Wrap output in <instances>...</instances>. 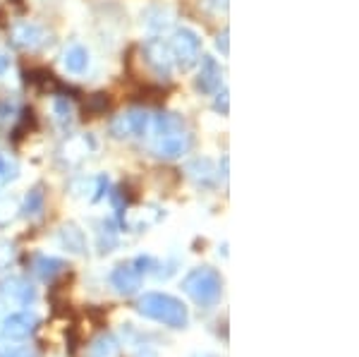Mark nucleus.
Listing matches in <instances>:
<instances>
[{
    "mask_svg": "<svg viewBox=\"0 0 359 357\" xmlns=\"http://www.w3.org/2000/svg\"><path fill=\"white\" fill-rule=\"evenodd\" d=\"M154 142L151 151L154 156L163 161H175L182 159L192 147V135L184 128V120L177 113H158L154 115Z\"/></svg>",
    "mask_w": 359,
    "mask_h": 357,
    "instance_id": "f257e3e1",
    "label": "nucleus"
},
{
    "mask_svg": "<svg viewBox=\"0 0 359 357\" xmlns=\"http://www.w3.org/2000/svg\"><path fill=\"white\" fill-rule=\"evenodd\" d=\"M137 312L168 326V329H184L189 321V312L182 300L165 295V292H144L137 300Z\"/></svg>",
    "mask_w": 359,
    "mask_h": 357,
    "instance_id": "f03ea898",
    "label": "nucleus"
},
{
    "mask_svg": "<svg viewBox=\"0 0 359 357\" xmlns=\"http://www.w3.org/2000/svg\"><path fill=\"white\" fill-rule=\"evenodd\" d=\"M182 290L199 307H213L221 302L223 295V276L211 267L192 269L182 278Z\"/></svg>",
    "mask_w": 359,
    "mask_h": 357,
    "instance_id": "7ed1b4c3",
    "label": "nucleus"
},
{
    "mask_svg": "<svg viewBox=\"0 0 359 357\" xmlns=\"http://www.w3.org/2000/svg\"><path fill=\"white\" fill-rule=\"evenodd\" d=\"M168 50H170L172 65L182 72H189L194 65H199L201 60V39L194 29L189 27H180L172 32V39L168 43Z\"/></svg>",
    "mask_w": 359,
    "mask_h": 357,
    "instance_id": "20e7f679",
    "label": "nucleus"
},
{
    "mask_svg": "<svg viewBox=\"0 0 359 357\" xmlns=\"http://www.w3.org/2000/svg\"><path fill=\"white\" fill-rule=\"evenodd\" d=\"M154 125V115L147 108H127L115 115L111 123V135L115 140H144Z\"/></svg>",
    "mask_w": 359,
    "mask_h": 357,
    "instance_id": "39448f33",
    "label": "nucleus"
},
{
    "mask_svg": "<svg viewBox=\"0 0 359 357\" xmlns=\"http://www.w3.org/2000/svg\"><path fill=\"white\" fill-rule=\"evenodd\" d=\"M10 36H13V43L22 50H39L50 43L48 29L43 25H39V22H29V20L17 22L13 27V32H10Z\"/></svg>",
    "mask_w": 359,
    "mask_h": 357,
    "instance_id": "423d86ee",
    "label": "nucleus"
},
{
    "mask_svg": "<svg viewBox=\"0 0 359 357\" xmlns=\"http://www.w3.org/2000/svg\"><path fill=\"white\" fill-rule=\"evenodd\" d=\"M142 55H144V62H147V67L156 74V77L170 79L172 58H170V50H168L165 41H161V39H156V36L149 39V41H144Z\"/></svg>",
    "mask_w": 359,
    "mask_h": 357,
    "instance_id": "0eeeda50",
    "label": "nucleus"
},
{
    "mask_svg": "<svg viewBox=\"0 0 359 357\" xmlns=\"http://www.w3.org/2000/svg\"><path fill=\"white\" fill-rule=\"evenodd\" d=\"M201 65H199V74H196V91L206 96H213L223 84V67L216 58L211 55H201Z\"/></svg>",
    "mask_w": 359,
    "mask_h": 357,
    "instance_id": "6e6552de",
    "label": "nucleus"
},
{
    "mask_svg": "<svg viewBox=\"0 0 359 357\" xmlns=\"http://www.w3.org/2000/svg\"><path fill=\"white\" fill-rule=\"evenodd\" d=\"M0 297L27 307V304L36 300V288L29 283L27 278H22V276H8V278L0 281Z\"/></svg>",
    "mask_w": 359,
    "mask_h": 357,
    "instance_id": "1a4fd4ad",
    "label": "nucleus"
},
{
    "mask_svg": "<svg viewBox=\"0 0 359 357\" xmlns=\"http://www.w3.org/2000/svg\"><path fill=\"white\" fill-rule=\"evenodd\" d=\"M39 326V316L32 312H15L3 321V336L13 341H25Z\"/></svg>",
    "mask_w": 359,
    "mask_h": 357,
    "instance_id": "9d476101",
    "label": "nucleus"
},
{
    "mask_svg": "<svg viewBox=\"0 0 359 357\" xmlns=\"http://www.w3.org/2000/svg\"><path fill=\"white\" fill-rule=\"evenodd\" d=\"M111 283L120 295H135L139 288H142V271L132 262L118 264L111 274Z\"/></svg>",
    "mask_w": 359,
    "mask_h": 357,
    "instance_id": "9b49d317",
    "label": "nucleus"
},
{
    "mask_svg": "<svg viewBox=\"0 0 359 357\" xmlns=\"http://www.w3.org/2000/svg\"><path fill=\"white\" fill-rule=\"evenodd\" d=\"M62 67H65V72L74 74V77H82V74H86L91 67L89 48L79 41L69 43L65 48V53H62Z\"/></svg>",
    "mask_w": 359,
    "mask_h": 357,
    "instance_id": "f8f14e48",
    "label": "nucleus"
},
{
    "mask_svg": "<svg viewBox=\"0 0 359 357\" xmlns=\"http://www.w3.org/2000/svg\"><path fill=\"white\" fill-rule=\"evenodd\" d=\"M172 22H175V13H172V8L161 5V3L149 5V8L142 13V27H147L151 34L168 32V29L172 27Z\"/></svg>",
    "mask_w": 359,
    "mask_h": 357,
    "instance_id": "ddd939ff",
    "label": "nucleus"
},
{
    "mask_svg": "<svg viewBox=\"0 0 359 357\" xmlns=\"http://www.w3.org/2000/svg\"><path fill=\"white\" fill-rule=\"evenodd\" d=\"M74 197H84L89 201H98L106 194L108 189V177L98 175V177H77V180L69 185Z\"/></svg>",
    "mask_w": 359,
    "mask_h": 357,
    "instance_id": "4468645a",
    "label": "nucleus"
},
{
    "mask_svg": "<svg viewBox=\"0 0 359 357\" xmlns=\"http://www.w3.org/2000/svg\"><path fill=\"white\" fill-rule=\"evenodd\" d=\"M57 240L69 255H86V235L77 223H65L57 230Z\"/></svg>",
    "mask_w": 359,
    "mask_h": 357,
    "instance_id": "2eb2a0df",
    "label": "nucleus"
},
{
    "mask_svg": "<svg viewBox=\"0 0 359 357\" xmlns=\"http://www.w3.org/2000/svg\"><path fill=\"white\" fill-rule=\"evenodd\" d=\"M67 269V264L62 259H55V257H36L34 259V274L39 276L41 281H55L57 276Z\"/></svg>",
    "mask_w": 359,
    "mask_h": 357,
    "instance_id": "dca6fc26",
    "label": "nucleus"
},
{
    "mask_svg": "<svg viewBox=\"0 0 359 357\" xmlns=\"http://www.w3.org/2000/svg\"><path fill=\"white\" fill-rule=\"evenodd\" d=\"M187 175L199 185H213L216 182V168L211 159H194L187 163Z\"/></svg>",
    "mask_w": 359,
    "mask_h": 357,
    "instance_id": "f3484780",
    "label": "nucleus"
},
{
    "mask_svg": "<svg viewBox=\"0 0 359 357\" xmlns=\"http://www.w3.org/2000/svg\"><path fill=\"white\" fill-rule=\"evenodd\" d=\"M120 353H123V348L113 333H101L89 345V357H120Z\"/></svg>",
    "mask_w": 359,
    "mask_h": 357,
    "instance_id": "a211bd4d",
    "label": "nucleus"
},
{
    "mask_svg": "<svg viewBox=\"0 0 359 357\" xmlns=\"http://www.w3.org/2000/svg\"><path fill=\"white\" fill-rule=\"evenodd\" d=\"M53 115L60 128H69L74 120V106L67 96H55L53 99Z\"/></svg>",
    "mask_w": 359,
    "mask_h": 357,
    "instance_id": "6ab92c4d",
    "label": "nucleus"
},
{
    "mask_svg": "<svg viewBox=\"0 0 359 357\" xmlns=\"http://www.w3.org/2000/svg\"><path fill=\"white\" fill-rule=\"evenodd\" d=\"M0 357H39V353L29 345H20L13 338L0 336Z\"/></svg>",
    "mask_w": 359,
    "mask_h": 357,
    "instance_id": "aec40b11",
    "label": "nucleus"
},
{
    "mask_svg": "<svg viewBox=\"0 0 359 357\" xmlns=\"http://www.w3.org/2000/svg\"><path fill=\"white\" fill-rule=\"evenodd\" d=\"M17 175H20V166H17V161L10 156V154L0 151V189L8 187L13 180H17Z\"/></svg>",
    "mask_w": 359,
    "mask_h": 357,
    "instance_id": "412c9836",
    "label": "nucleus"
},
{
    "mask_svg": "<svg viewBox=\"0 0 359 357\" xmlns=\"http://www.w3.org/2000/svg\"><path fill=\"white\" fill-rule=\"evenodd\" d=\"M20 201L15 197H0V228H8L10 223L17 221V216H20Z\"/></svg>",
    "mask_w": 359,
    "mask_h": 357,
    "instance_id": "4be33fe9",
    "label": "nucleus"
},
{
    "mask_svg": "<svg viewBox=\"0 0 359 357\" xmlns=\"http://www.w3.org/2000/svg\"><path fill=\"white\" fill-rule=\"evenodd\" d=\"M43 201H46L43 187H41V185H36V187L32 189V192L27 194V199H25V216L34 218V216L41 214V211H43Z\"/></svg>",
    "mask_w": 359,
    "mask_h": 357,
    "instance_id": "5701e85b",
    "label": "nucleus"
},
{
    "mask_svg": "<svg viewBox=\"0 0 359 357\" xmlns=\"http://www.w3.org/2000/svg\"><path fill=\"white\" fill-rule=\"evenodd\" d=\"M115 245H118V233L113 230V223L103 221L101 230H98V247H101V252H111Z\"/></svg>",
    "mask_w": 359,
    "mask_h": 357,
    "instance_id": "b1692460",
    "label": "nucleus"
},
{
    "mask_svg": "<svg viewBox=\"0 0 359 357\" xmlns=\"http://www.w3.org/2000/svg\"><path fill=\"white\" fill-rule=\"evenodd\" d=\"M216 103H213V108H216L221 115H228L230 111V94H228V86H223V89H218L216 94Z\"/></svg>",
    "mask_w": 359,
    "mask_h": 357,
    "instance_id": "393cba45",
    "label": "nucleus"
},
{
    "mask_svg": "<svg viewBox=\"0 0 359 357\" xmlns=\"http://www.w3.org/2000/svg\"><path fill=\"white\" fill-rule=\"evenodd\" d=\"M13 257H15L13 245H0V271L10 267V262H13Z\"/></svg>",
    "mask_w": 359,
    "mask_h": 357,
    "instance_id": "a878e982",
    "label": "nucleus"
},
{
    "mask_svg": "<svg viewBox=\"0 0 359 357\" xmlns=\"http://www.w3.org/2000/svg\"><path fill=\"white\" fill-rule=\"evenodd\" d=\"M216 48L221 50L223 55H228V53H230V46H228V29H223V32L216 36Z\"/></svg>",
    "mask_w": 359,
    "mask_h": 357,
    "instance_id": "bb28decb",
    "label": "nucleus"
},
{
    "mask_svg": "<svg viewBox=\"0 0 359 357\" xmlns=\"http://www.w3.org/2000/svg\"><path fill=\"white\" fill-rule=\"evenodd\" d=\"M10 65H13V58L8 53H0V77H5L10 72Z\"/></svg>",
    "mask_w": 359,
    "mask_h": 357,
    "instance_id": "cd10ccee",
    "label": "nucleus"
},
{
    "mask_svg": "<svg viewBox=\"0 0 359 357\" xmlns=\"http://www.w3.org/2000/svg\"><path fill=\"white\" fill-rule=\"evenodd\" d=\"M208 5H211L213 10H216V13H225V10H228V0H208Z\"/></svg>",
    "mask_w": 359,
    "mask_h": 357,
    "instance_id": "c85d7f7f",
    "label": "nucleus"
},
{
    "mask_svg": "<svg viewBox=\"0 0 359 357\" xmlns=\"http://www.w3.org/2000/svg\"><path fill=\"white\" fill-rule=\"evenodd\" d=\"M199 357H211V355H199Z\"/></svg>",
    "mask_w": 359,
    "mask_h": 357,
    "instance_id": "c756f323",
    "label": "nucleus"
}]
</instances>
